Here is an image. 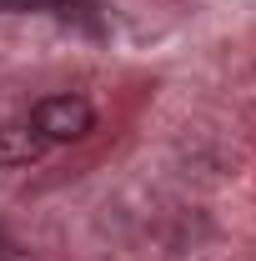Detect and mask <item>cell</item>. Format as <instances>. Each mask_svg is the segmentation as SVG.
<instances>
[{"label": "cell", "mask_w": 256, "mask_h": 261, "mask_svg": "<svg viewBox=\"0 0 256 261\" xmlns=\"http://www.w3.org/2000/svg\"><path fill=\"white\" fill-rule=\"evenodd\" d=\"M31 126L40 130L45 146L50 141H86L96 130V111H91V100H81V96H45L31 111Z\"/></svg>", "instance_id": "cell-1"}, {"label": "cell", "mask_w": 256, "mask_h": 261, "mask_svg": "<svg viewBox=\"0 0 256 261\" xmlns=\"http://www.w3.org/2000/svg\"><path fill=\"white\" fill-rule=\"evenodd\" d=\"M45 151L35 126H0V166H31Z\"/></svg>", "instance_id": "cell-2"}, {"label": "cell", "mask_w": 256, "mask_h": 261, "mask_svg": "<svg viewBox=\"0 0 256 261\" xmlns=\"http://www.w3.org/2000/svg\"><path fill=\"white\" fill-rule=\"evenodd\" d=\"M31 5H40V0H0V10H31Z\"/></svg>", "instance_id": "cell-3"}]
</instances>
